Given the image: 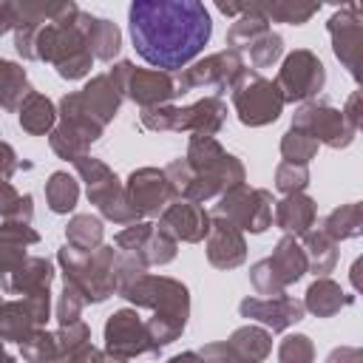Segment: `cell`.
I'll use <instances>...</instances> for the list:
<instances>
[{
  "label": "cell",
  "instance_id": "33",
  "mask_svg": "<svg viewBox=\"0 0 363 363\" xmlns=\"http://www.w3.org/2000/svg\"><path fill=\"white\" fill-rule=\"evenodd\" d=\"M65 238L74 250H96L102 247V221L96 216H74L65 227Z\"/></svg>",
  "mask_w": 363,
  "mask_h": 363
},
{
  "label": "cell",
  "instance_id": "6",
  "mask_svg": "<svg viewBox=\"0 0 363 363\" xmlns=\"http://www.w3.org/2000/svg\"><path fill=\"white\" fill-rule=\"evenodd\" d=\"M74 164H77L79 176L88 184L91 204H96L105 218H111L116 224H136L139 213H136V207L130 204L125 187L119 184V179L111 173V167L105 162H99V159H94V156L85 153V156L74 159Z\"/></svg>",
  "mask_w": 363,
  "mask_h": 363
},
{
  "label": "cell",
  "instance_id": "49",
  "mask_svg": "<svg viewBox=\"0 0 363 363\" xmlns=\"http://www.w3.org/2000/svg\"><path fill=\"white\" fill-rule=\"evenodd\" d=\"M0 363H14V360H11V357H9L6 352H0Z\"/></svg>",
  "mask_w": 363,
  "mask_h": 363
},
{
  "label": "cell",
  "instance_id": "46",
  "mask_svg": "<svg viewBox=\"0 0 363 363\" xmlns=\"http://www.w3.org/2000/svg\"><path fill=\"white\" fill-rule=\"evenodd\" d=\"M9 28H14V3L0 0V34H6Z\"/></svg>",
  "mask_w": 363,
  "mask_h": 363
},
{
  "label": "cell",
  "instance_id": "31",
  "mask_svg": "<svg viewBox=\"0 0 363 363\" xmlns=\"http://www.w3.org/2000/svg\"><path fill=\"white\" fill-rule=\"evenodd\" d=\"M332 241H343V238H357L360 230H363V207L357 201L352 204H340L337 210H332L326 218H323V227H320Z\"/></svg>",
  "mask_w": 363,
  "mask_h": 363
},
{
  "label": "cell",
  "instance_id": "18",
  "mask_svg": "<svg viewBox=\"0 0 363 363\" xmlns=\"http://www.w3.org/2000/svg\"><path fill=\"white\" fill-rule=\"evenodd\" d=\"M125 193H128V199L139 216H159L173 199V187H170L164 170H156V167L133 170Z\"/></svg>",
  "mask_w": 363,
  "mask_h": 363
},
{
  "label": "cell",
  "instance_id": "12",
  "mask_svg": "<svg viewBox=\"0 0 363 363\" xmlns=\"http://www.w3.org/2000/svg\"><path fill=\"white\" fill-rule=\"evenodd\" d=\"M326 82V68L323 62L309 51V48H298L292 51L281 71H278V91L284 96V102H303V99H312Z\"/></svg>",
  "mask_w": 363,
  "mask_h": 363
},
{
  "label": "cell",
  "instance_id": "7",
  "mask_svg": "<svg viewBox=\"0 0 363 363\" xmlns=\"http://www.w3.org/2000/svg\"><path fill=\"white\" fill-rule=\"evenodd\" d=\"M230 91H233V105H235L238 119L250 128L269 125L284 111V96H281L278 85L252 68H244L235 77Z\"/></svg>",
  "mask_w": 363,
  "mask_h": 363
},
{
  "label": "cell",
  "instance_id": "5",
  "mask_svg": "<svg viewBox=\"0 0 363 363\" xmlns=\"http://www.w3.org/2000/svg\"><path fill=\"white\" fill-rule=\"evenodd\" d=\"M227 119V105L218 96H204L187 108L156 105L142 111V125L147 130H187L193 136H213Z\"/></svg>",
  "mask_w": 363,
  "mask_h": 363
},
{
  "label": "cell",
  "instance_id": "4",
  "mask_svg": "<svg viewBox=\"0 0 363 363\" xmlns=\"http://www.w3.org/2000/svg\"><path fill=\"white\" fill-rule=\"evenodd\" d=\"M113 261L116 252L113 247H96V250H74V247H62L60 250V264L65 269V284L74 286L82 301H105L108 295L116 292V281H113Z\"/></svg>",
  "mask_w": 363,
  "mask_h": 363
},
{
  "label": "cell",
  "instance_id": "39",
  "mask_svg": "<svg viewBox=\"0 0 363 363\" xmlns=\"http://www.w3.org/2000/svg\"><path fill=\"white\" fill-rule=\"evenodd\" d=\"M309 184V167L306 164H292V162H281L275 170V187L284 196L292 193H303V187Z\"/></svg>",
  "mask_w": 363,
  "mask_h": 363
},
{
  "label": "cell",
  "instance_id": "28",
  "mask_svg": "<svg viewBox=\"0 0 363 363\" xmlns=\"http://www.w3.org/2000/svg\"><path fill=\"white\" fill-rule=\"evenodd\" d=\"M267 31H269V20L261 11V6L258 3H247V9L235 17V23L227 31V45H233V51L247 48L252 40H258Z\"/></svg>",
  "mask_w": 363,
  "mask_h": 363
},
{
  "label": "cell",
  "instance_id": "14",
  "mask_svg": "<svg viewBox=\"0 0 363 363\" xmlns=\"http://www.w3.org/2000/svg\"><path fill=\"white\" fill-rule=\"evenodd\" d=\"M292 128L309 133L315 142H323L329 147H346L354 139V128L346 122L343 111L323 105V102H306L295 111L292 116Z\"/></svg>",
  "mask_w": 363,
  "mask_h": 363
},
{
  "label": "cell",
  "instance_id": "20",
  "mask_svg": "<svg viewBox=\"0 0 363 363\" xmlns=\"http://www.w3.org/2000/svg\"><path fill=\"white\" fill-rule=\"evenodd\" d=\"M159 227H164L176 241H201L210 233V216L204 213L201 204L187 201V199H176L162 210V221Z\"/></svg>",
  "mask_w": 363,
  "mask_h": 363
},
{
  "label": "cell",
  "instance_id": "34",
  "mask_svg": "<svg viewBox=\"0 0 363 363\" xmlns=\"http://www.w3.org/2000/svg\"><path fill=\"white\" fill-rule=\"evenodd\" d=\"M320 3H298V0H278V3H261V11L267 20L289 23V26H303L318 14Z\"/></svg>",
  "mask_w": 363,
  "mask_h": 363
},
{
  "label": "cell",
  "instance_id": "42",
  "mask_svg": "<svg viewBox=\"0 0 363 363\" xmlns=\"http://www.w3.org/2000/svg\"><path fill=\"white\" fill-rule=\"evenodd\" d=\"M82 306H85L82 295H79L74 286H68V284H65V289H62V295H60V303H57V320H60V326L77 323V320H79Z\"/></svg>",
  "mask_w": 363,
  "mask_h": 363
},
{
  "label": "cell",
  "instance_id": "32",
  "mask_svg": "<svg viewBox=\"0 0 363 363\" xmlns=\"http://www.w3.org/2000/svg\"><path fill=\"white\" fill-rule=\"evenodd\" d=\"M28 94H31V88H28L26 68H20L17 62L0 60V108L14 111V108H20V102Z\"/></svg>",
  "mask_w": 363,
  "mask_h": 363
},
{
  "label": "cell",
  "instance_id": "24",
  "mask_svg": "<svg viewBox=\"0 0 363 363\" xmlns=\"http://www.w3.org/2000/svg\"><path fill=\"white\" fill-rule=\"evenodd\" d=\"M54 278V269L45 258L40 255H26V261L0 284L3 292H20V295H34V292H45L48 284Z\"/></svg>",
  "mask_w": 363,
  "mask_h": 363
},
{
  "label": "cell",
  "instance_id": "27",
  "mask_svg": "<svg viewBox=\"0 0 363 363\" xmlns=\"http://www.w3.org/2000/svg\"><path fill=\"white\" fill-rule=\"evenodd\" d=\"M352 303V295H346L340 289V284L329 281V278H318L309 289H306V301H303V309H309L312 315L318 318H332L337 315L343 306Z\"/></svg>",
  "mask_w": 363,
  "mask_h": 363
},
{
  "label": "cell",
  "instance_id": "3",
  "mask_svg": "<svg viewBox=\"0 0 363 363\" xmlns=\"http://www.w3.org/2000/svg\"><path fill=\"white\" fill-rule=\"evenodd\" d=\"M34 57L51 62L62 79H82L94 65V54L85 43V34L79 26V11L71 20L45 23L37 31Z\"/></svg>",
  "mask_w": 363,
  "mask_h": 363
},
{
  "label": "cell",
  "instance_id": "44",
  "mask_svg": "<svg viewBox=\"0 0 363 363\" xmlns=\"http://www.w3.org/2000/svg\"><path fill=\"white\" fill-rule=\"evenodd\" d=\"M326 363H363V354L354 346H340L326 357Z\"/></svg>",
  "mask_w": 363,
  "mask_h": 363
},
{
  "label": "cell",
  "instance_id": "21",
  "mask_svg": "<svg viewBox=\"0 0 363 363\" xmlns=\"http://www.w3.org/2000/svg\"><path fill=\"white\" fill-rule=\"evenodd\" d=\"M247 258V244L238 227H233L227 218L216 216L210 218L207 233V261L218 269H233Z\"/></svg>",
  "mask_w": 363,
  "mask_h": 363
},
{
  "label": "cell",
  "instance_id": "19",
  "mask_svg": "<svg viewBox=\"0 0 363 363\" xmlns=\"http://www.w3.org/2000/svg\"><path fill=\"white\" fill-rule=\"evenodd\" d=\"M238 312H241V318L261 320L272 332H284L286 326H292L303 318V303L281 292V295H269V298H244L238 303Z\"/></svg>",
  "mask_w": 363,
  "mask_h": 363
},
{
  "label": "cell",
  "instance_id": "1",
  "mask_svg": "<svg viewBox=\"0 0 363 363\" xmlns=\"http://www.w3.org/2000/svg\"><path fill=\"white\" fill-rule=\"evenodd\" d=\"M128 26L136 54L164 74L199 57L213 34L210 11L199 0H136Z\"/></svg>",
  "mask_w": 363,
  "mask_h": 363
},
{
  "label": "cell",
  "instance_id": "45",
  "mask_svg": "<svg viewBox=\"0 0 363 363\" xmlns=\"http://www.w3.org/2000/svg\"><path fill=\"white\" fill-rule=\"evenodd\" d=\"M14 167H17L14 150H11L6 142H0V179H9V176L14 173Z\"/></svg>",
  "mask_w": 363,
  "mask_h": 363
},
{
  "label": "cell",
  "instance_id": "11",
  "mask_svg": "<svg viewBox=\"0 0 363 363\" xmlns=\"http://www.w3.org/2000/svg\"><path fill=\"white\" fill-rule=\"evenodd\" d=\"M108 77L116 82V88L122 91V96L133 99L136 105L142 108H156V105H164L167 99L176 96V85L170 79V74L164 71H147V68H133V62L122 60L116 62Z\"/></svg>",
  "mask_w": 363,
  "mask_h": 363
},
{
  "label": "cell",
  "instance_id": "35",
  "mask_svg": "<svg viewBox=\"0 0 363 363\" xmlns=\"http://www.w3.org/2000/svg\"><path fill=\"white\" fill-rule=\"evenodd\" d=\"M45 199H48V207L54 213H68V210H74V204L79 199V187L65 170H57L45 182Z\"/></svg>",
  "mask_w": 363,
  "mask_h": 363
},
{
  "label": "cell",
  "instance_id": "25",
  "mask_svg": "<svg viewBox=\"0 0 363 363\" xmlns=\"http://www.w3.org/2000/svg\"><path fill=\"white\" fill-rule=\"evenodd\" d=\"M224 346H227V352L235 363H261L272 352V337H269L267 329L241 326L230 335V340Z\"/></svg>",
  "mask_w": 363,
  "mask_h": 363
},
{
  "label": "cell",
  "instance_id": "36",
  "mask_svg": "<svg viewBox=\"0 0 363 363\" xmlns=\"http://www.w3.org/2000/svg\"><path fill=\"white\" fill-rule=\"evenodd\" d=\"M247 51H250V62H252V71H261V68H272L278 60H281V54H284V40L269 28L267 34H261L258 40H252L250 45H247Z\"/></svg>",
  "mask_w": 363,
  "mask_h": 363
},
{
  "label": "cell",
  "instance_id": "26",
  "mask_svg": "<svg viewBox=\"0 0 363 363\" xmlns=\"http://www.w3.org/2000/svg\"><path fill=\"white\" fill-rule=\"evenodd\" d=\"M275 224L295 235L309 233V227L315 224V201L303 193L286 196L284 201L275 204Z\"/></svg>",
  "mask_w": 363,
  "mask_h": 363
},
{
  "label": "cell",
  "instance_id": "41",
  "mask_svg": "<svg viewBox=\"0 0 363 363\" xmlns=\"http://www.w3.org/2000/svg\"><path fill=\"white\" fill-rule=\"evenodd\" d=\"M26 261V244L0 235V284Z\"/></svg>",
  "mask_w": 363,
  "mask_h": 363
},
{
  "label": "cell",
  "instance_id": "40",
  "mask_svg": "<svg viewBox=\"0 0 363 363\" xmlns=\"http://www.w3.org/2000/svg\"><path fill=\"white\" fill-rule=\"evenodd\" d=\"M278 360L281 363H312L315 360V346L306 335H289V337L281 340Z\"/></svg>",
  "mask_w": 363,
  "mask_h": 363
},
{
  "label": "cell",
  "instance_id": "47",
  "mask_svg": "<svg viewBox=\"0 0 363 363\" xmlns=\"http://www.w3.org/2000/svg\"><path fill=\"white\" fill-rule=\"evenodd\" d=\"M244 9H247V3H218V11L227 17H238Z\"/></svg>",
  "mask_w": 363,
  "mask_h": 363
},
{
  "label": "cell",
  "instance_id": "29",
  "mask_svg": "<svg viewBox=\"0 0 363 363\" xmlns=\"http://www.w3.org/2000/svg\"><path fill=\"white\" fill-rule=\"evenodd\" d=\"M303 255H306V269L326 278V272H332L337 264V241H332L323 230H309L303 233Z\"/></svg>",
  "mask_w": 363,
  "mask_h": 363
},
{
  "label": "cell",
  "instance_id": "30",
  "mask_svg": "<svg viewBox=\"0 0 363 363\" xmlns=\"http://www.w3.org/2000/svg\"><path fill=\"white\" fill-rule=\"evenodd\" d=\"M54 119H57V111H54V105H51L48 96L31 91V94L20 102V125H23V130H28V133H34V136L48 133V130L54 128Z\"/></svg>",
  "mask_w": 363,
  "mask_h": 363
},
{
  "label": "cell",
  "instance_id": "23",
  "mask_svg": "<svg viewBox=\"0 0 363 363\" xmlns=\"http://www.w3.org/2000/svg\"><path fill=\"white\" fill-rule=\"evenodd\" d=\"M79 26H82V34H85V43L94 54V60H113L119 54V45H122V34L116 28V23L105 20V17H94L88 11H79Z\"/></svg>",
  "mask_w": 363,
  "mask_h": 363
},
{
  "label": "cell",
  "instance_id": "22",
  "mask_svg": "<svg viewBox=\"0 0 363 363\" xmlns=\"http://www.w3.org/2000/svg\"><path fill=\"white\" fill-rule=\"evenodd\" d=\"M79 99H82V108L88 111V116L105 128V125L116 116V111H119L122 91L116 88V82H113L108 74H99V77H94V79L79 91Z\"/></svg>",
  "mask_w": 363,
  "mask_h": 363
},
{
  "label": "cell",
  "instance_id": "43",
  "mask_svg": "<svg viewBox=\"0 0 363 363\" xmlns=\"http://www.w3.org/2000/svg\"><path fill=\"white\" fill-rule=\"evenodd\" d=\"M199 354H201L204 363H235V360L230 357V352H227L224 343H210V346H204Z\"/></svg>",
  "mask_w": 363,
  "mask_h": 363
},
{
  "label": "cell",
  "instance_id": "15",
  "mask_svg": "<svg viewBox=\"0 0 363 363\" xmlns=\"http://www.w3.org/2000/svg\"><path fill=\"white\" fill-rule=\"evenodd\" d=\"M105 346H108V357H113L119 363H125L128 357L145 354V352H159L145 329V320H139V315L133 309H119L108 318Z\"/></svg>",
  "mask_w": 363,
  "mask_h": 363
},
{
  "label": "cell",
  "instance_id": "8",
  "mask_svg": "<svg viewBox=\"0 0 363 363\" xmlns=\"http://www.w3.org/2000/svg\"><path fill=\"white\" fill-rule=\"evenodd\" d=\"M122 298H128L136 306H147L153 309L156 318H170L179 323H187V312H190V295L187 286L173 281V278H162V275H142L139 281H133L125 292H119Z\"/></svg>",
  "mask_w": 363,
  "mask_h": 363
},
{
  "label": "cell",
  "instance_id": "48",
  "mask_svg": "<svg viewBox=\"0 0 363 363\" xmlns=\"http://www.w3.org/2000/svg\"><path fill=\"white\" fill-rule=\"evenodd\" d=\"M167 363H204V360H201V354H199V352H184V354L170 357Z\"/></svg>",
  "mask_w": 363,
  "mask_h": 363
},
{
  "label": "cell",
  "instance_id": "37",
  "mask_svg": "<svg viewBox=\"0 0 363 363\" xmlns=\"http://www.w3.org/2000/svg\"><path fill=\"white\" fill-rule=\"evenodd\" d=\"M281 153H284V162H292V164H309L318 153V142L298 130V128H289L286 136L281 139Z\"/></svg>",
  "mask_w": 363,
  "mask_h": 363
},
{
  "label": "cell",
  "instance_id": "2",
  "mask_svg": "<svg viewBox=\"0 0 363 363\" xmlns=\"http://www.w3.org/2000/svg\"><path fill=\"white\" fill-rule=\"evenodd\" d=\"M164 176L176 199L204 201L218 193H227L235 184H244V164L230 156L213 136H193L187 156L164 167Z\"/></svg>",
  "mask_w": 363,
  "mask_h": 363
},
{
  "label": "cell",
  "instance_id": "38",
  "mask_svg": "<svg viewBox=\"0 0 363 363\" xmlns=\"http://www.w3.org/2000/svg\"><path fill=\"white\" fill-rule=\"evenodd\" d=\"M20 352L28 363H51L57 357V337L45 329H34L23 343Z\"/></svg>",
  "mask_w": 363,
  "mask_h": 363
},
{
  "label": "cell",
  "instance_id": "16",
  "mask_svg": "<svg viewBox=\"0 0 363 363\" xmlns=\"http://www.w3.org/2000/svg\"><path fill=\"white\" fill-rule=\"evenodd\" d=\"M329 37H332V48L335 57L343 62V68L357 79V68L363 60V11L357 3L343 6L340 11H335L326 23Z\"/></svg>",
  "mask_w": 363,
  "mask_h": 363
},
{
  "label": "cell",
  "instance_id": "50",
  "mask_svg": "<svg viewBox=\"0 0 363 363\" xmlns=\"http://www.w3.org/2000/svg\"><path fill=\"white\" fill-rule=\"evenodd\" d=\"M0 352H3V340H0Z\"/></svg>",
  "mask_w": 363,
  "mask_h": 363
},
{
  "label": "cell",
  "instance_id": "13",
  "mask_svg": "<svg viewBox=\"0 0 363 363\" xmlns=\"http://www.w3.org/2000/svg\"><path fill=\"white\" fill-rule=\"evenodd\" d=\"M244 71V60L238 51L233 48H224L218 54H210L204 57L201 62H196L193 68H184L179 82H176V94H184V91H196V88H207V91H227L233 88L235 77Z\"/></svg>",
  "mask_w": 363,
  "mask_h": 363
},
{
  "label": "cell",
  "instance_id": "9",
  "mask_svg": "<svg viewBox=\"0 0 363 363\" xmlns=\"http://www.w3.org/2000/svg\"><path fill=\"white\" fill-rule=\"evenodd\" d=\"M303 272H306V255H303V247H301L292 235H284L269 258L252 264V269H250V281H252V286H255L261 295L269 298V295H281L284 286L295 284Z\"/></svg>",
  "mask_w": 363,
  "mask_h": 363
},
{
  "label": "cell",
  "instance_id": "17",
  "mask_svg": "<svg viewBox=\"0 0 363 363\" xmlns=\"http://www.w3.org/2000/svg\"><path fill=\"white\" fill-rule=\"evenodd\" d=\"M116 244L136 255L145 267L147 264H167L176 258V238L156 224H130L116 235Z\"/></svg>",
  "mask_w": 363,
  "mask_h": 363
},
{
  "label": "cell",
  "instance_id": "10",
  "mask_svg": "<svg viewBox=\"0 0 363 363\" xmlns=\"http://www.w3.org/2000/svg\"><path fill=\"white\" fill-rule=\"evenodd\" d=\"M272 196L269 190H255L247 184H235L227 193H221V201L216 204V216L227 218L238 230L264 233L272 224Z\"/></svg>",
  "mask_w": 363,
  "mask_h": 363
},
{
  "label": "cell",
  "instance_id": "51",
  "mask_svg": "<svg viewBox=\"0 0 363 363\" xmlns=\"http://www.w3.org/2000/svg\"><path fill=\"white\" fill-rule=\"evenodd\" d=\"M0 306H3V298H0Z\"/></svg>",
  "mask_w": 363,
  "mask_h": 363
}]
</instances>
